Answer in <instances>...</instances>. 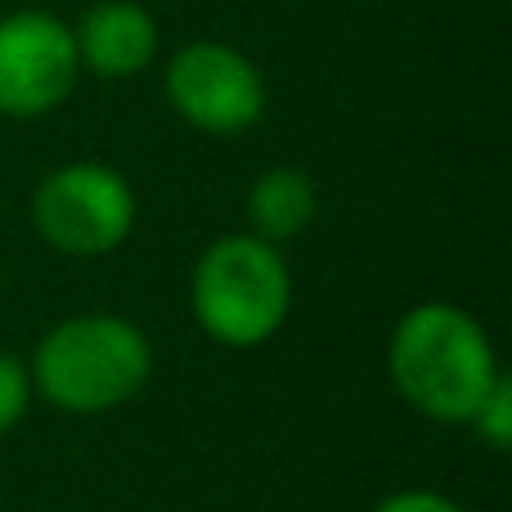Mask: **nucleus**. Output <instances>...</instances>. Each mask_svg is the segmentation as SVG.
Here are the masks:
<instances>
[{
  "label": "nucleus",
  "mask_w": 512,
  "mask_h": 512,
  "mask_svg": "<svg viewBox=\"0 0 512 512\" xmlns=\"http://www.w3.org/2000/svg\"><path fill=\"white\" fill-rule=\"evenodd\" d=\"M27 405H32V373L23 360L0 351V436L23 423Z\"/></svg>",
  "instance_id": "9d476101"
},
{
  "label": "nucleus",
  "mask_w": 512,
  "mask_h": 512,
  "mask_svg": "<svg viewBox=\"0 0 512 512\" xmlns=\"http://www.w3.org/2000/svg\"><path fill=\"white\" fill-rule=\"evenodd\" d=\"M27 373L32 391L63 414H108L144 391L153 346L144 328L122 315H77L41 337Z\"/></svg>",
  "instance_id": "f03ea898"
},
{
  "label": "nucleus",
  "mask_w": 512,
  "mask_h": 512,
  "mask_svg": "<svg viewBox=\"0 0 512 512\" xmlns=\"http://www.w3.org/2000/svg\"><path fill=\"white\" fill-rule=\"evenodd\" d=\"M167 99L180 122L203 135H243L265 113V81L243 50L225 41H189L167 63Z\"/></svg>",
  "instance_id": "39448f33"
},
{
  "label": "nucleus",
  "mask_w": 512,
  "mask_h": 512,
  "mask_svg": "<svg viewBox=\"0 0 512 512\" xmlns=\"http://www.w3.org/2000/svg\"><path fill=\"white\" fill-rule=\"evenodd\" d=\"M77 59L104 81H131L158 54V18L140 0H99L72 27Z\"/></svg>",
  "instance_id": "0eeeda50"
},
{
  "label": "nucleus",
  "mask_w": 512,
  "mask_h": 512,
  "mask_svg": "<svg viewBox=\"0 0 512 512\" xmlns=\"http://www.w3.org/2000/svg\"><path fill=\"white\" fill-rule=\"evenodd\" d=\"M189 306L212 342L252 351L279 333L292 310L288 261L256 234H225L198 256Z\"/></svg>",
  "instance_id": "7ed1b4c3"
},
{
  "label": "nucleus",
  "mask_w": 512,
  "mask_h": 512,
  "mask_svg": "<svg viewBox=\"0 0 512 512\" xmlns=\"http://www.w3.org/2000/svg\"><path fill=\"white\" fill-rule=\"evenodd\" d=\"M387 369L418 414L450 427L472 423L486 391L504 373L486 328L450 301H423L405 310L391 333Z\"/></svg>",
  "instance_id": "f257e3e1"
},
{
  "label": "nucleus",
  "mask_w": 512,
  "mask_h": 512,
  "mask_svg": "<svg viewBox=\"0 0 512 512\" xmlns=\"http://www.w3.org/2000/svg\"><path fill=\"white\" fill-rule=\"evenodd\" d=\"M32 225L63 256H108L135 230V189L108 162H68L36 185Z\"/></svg>",
  "instance_id": "20e7f679"
},
{
  "label": "nucleus",
  "mask_w": 512,
  "mask_h": 512,
  "mask_svg": "<svg viewBox=\"0 0 512 512\" xmlns=\"http://www.w3.org/2000/svg\"><path fill=\"white\" fill-rule=\"evenodd\" d=\"M468 427H477V436L490 445V450H508L512 445V382H508V373L495 378V387L486 391V400H481L477 418H472Z\"/></svg>",
  "instance_id": "1a4fd4ad"
},
{
  "label": "nucleus",
  "mask_w": 512,
  "mask_h": 512,
  "mask_svg": "<svg viewBox=\"0 0 512 512\" xmlns=\"http://www.w3.org/2000/svg\"><path fill=\"white\" fill-rule=\"evenodd\" d=\"M81 77L72 23L45 9H14L0 18V117L32 122L72 95Z\"/></svg>",
  "instance_id": "423d86ee"
},
{
  "label": "nucleus",
  "mask_w": 512,
  "mask_h": 512,
  "mask_svg": "<svg viewBox=\"0 0 512 512\" xmlns=\"http://www.w3.org/2000/svg\"><path fill=\"white\" fill-rule=\"evenodd\" d=\"M373 512H463L454 499L436 495V490H400V495L382 499Z\"/></svg>",
  "instance_id": "9b49d317"
},
{
  "label": "nucleus",
  "mask_w": 512,
  "mask_h": 512,
  "mask_svg": "<svg viewBox=\"0 0 512 512\" xmlns=\"http://www.w3.org/2000/svg\"><path fill=\"white\" fill-rule=\"evenodd\" d=\"M315 212H319V189L297 167H270L248 189V225H252L248 234L274 243V248L306 234Z\"/></svg>",
  "instance_id": "6e6552de"
}]
</instances>
